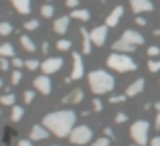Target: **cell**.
<instances>
[{
	"label": "cell",
	"mask_w": 160,
	"mask_h": 146,
	"mask_svg": "<svg viewBox=\"0 0 160 146\" xmlns=\"http://www.w3.org/2000/svg\"><path fill=\"white\" fill-rule=\"evenodd\" d=\"M148 69H150L152 73L160 71V57H152V59L148 61Z\"/></svg>",
	"instance_id": "cell-26"
},
{
	"label": "cell",
	"mask_w": 160,
	"mask_h": 146,
	"mask_svg": "<svg viewBox=\"0 0 160 146\" xmlns=\"http://www.w3.org/2000/svg\"><path fill=\"white\" fill-rule=\"evenodd\" d=\"M10 65H14V69H20V67H24V61L20 59V57L14 55V57H12V63H10Z\"/></svg>",
	"instance_id": "cell-34"
},
{
	"label": "cell",
	"mask_w": 160,
	"mask_h": 146,
	"mask_svg": "<svg viewBox=\"0 0 160 146\" xmlns=\"http://www.w3.org/2000/svg\"><path fill=\"white\" fill-rule=\"evenodd\" d=\"M122 39L128 41V43H132V45H136V47L144 45V37H142L138 31H134V28H126V31L122 33Z\"/></svg>",
	"instance_id": "cell-11"
},
{
	"label": "cell",
	"mask_w": 160,
	"mask_h": 146,
	"mask_svg": "<svg viewBox=\"0 0 160 146\" xmlns=\"http://www.w3.org/2000/svg\"><path fill=\"white\" fill-rule=\"evenodd\" d=\"M103 134H106L108 138H113V130L112 128H103Z\"/></svg>",
	"instance_id": "cell-43"
},
{
	"label": "cell",
	"mask_w": 160,
	"mask_h": 146,
	"mask_svg": "<svg viewBox=\"0 0 160 146\" xmlns=\"http://www.w3.org/2000/svg\"><path fill=\"white\" fill-rule=\"evenodd\" d=\"M14 55H16L14 47H12L10 43H2V45H0V57H10V59H12Z\"/></svg>",
	"instance_id": "cell-22"
},
{
	"label": "cell",
	"mask_w": 160,
	"mask_h": 146,
	"mask_svg": "<svg viewBox=\"0 0 160 146\" xmlns=\"http://www.w3.org/2000/svg\"><path fill=\"white\" fill-rule=\"evenodd\" d=\"M0 87H2V79H0Z\"/></svg>",
	"instance_id": "cell-49"
},
{
	"label": "cell",
	"mask_w": 160,
	"mask_h": 146,
	"mask_svg": "<svg viewBox=\"0 0 160 146\" xmlns=\"http://www.w3.org/2000/svg\"><path fill=\"white\" fill-rule=\"evenodd\" d=\"M93 110H95V112H102V110H103V103H102V99H99V98L93 99Z\"/></svg>",
	"instance_id": "cell-39"
},
{
	"label": "cell",
	"mask_w": 160,
	"mask_h": 146,
	"mask_svg": "<svg viewBox=\"0 0 160 146\" xmlns=\"http://www.w3.org/2000/svg\"><path fill=\"white\" fill-rule=\"evenodd\" d=\"M20 79H22V73H20V69H14V71L10 73V83H12V85H18Z\"/></svg>",
	"instance_id": "cell-27"
},
{
	"label": "cell",
	"mask_w": 160,
	"mask_h": 146,
	"mask_svg": "<svg viewBox=\"0 0 160 146\" xmlns=\"http://www.w3.org/2000/svg\"><path fill=\"white\" fill-rule=\"evenodd\" d=\"M69 16H71V18H75V20H81V23H85V20L91 18V16H89V10H85V8H73Z\"/></svg>",
	"instance_id": "cell-20"
},
{
	"label": "cell",
	"mask_w": 160,
	"mask_h": 146,
	"mask_svg": "<svg viewBox=\"0 0 160 146\" xmlns=\"http://www.w3.org/2000/svg\"><path fill=\"white\" fill-rule=\"evenodd\" d=\"M65 4L73 10V8H79V0H65Z\"/></svg>",
	"instance_id": "cell-40"
},
{
	"label": "cell",
	"mask_w": 160,
	"mask_h": 146,
	"mask_svg": "<svg viewBox=\"0 0 160 146\" xmlns=\"http://www.w3.org/2000/svg\"><path fill=\"white\" fill-rule=\"evenodd\" d=\"M83 98H85L83 89H73V91H69V93L63 98V103H65V106H75V103H81Z\"/></svg>",
	"instance_id": "cell-13"
},
{
	"label": "cell",
	"mask_w": 160,
	"mask_h": 146,
	"mask_svg": "<svg viewBox=\"0 0 160 146\" xmlns=\"http://www.w3.org/2000/svg\"><path fill=\"white\" fill-rule=\"evenodd\" d=\"M35 87L39 93L43 95H49L53 91V85H51V75H39V77L35 79Z\"/></svg>",
	"instance_id": "cell-9"
},
{
	"label": "cell",
	"mask_w": 160,
	"mask_h": 146,
	"mask_svg": "<svg viewBox=\"0 0 160 146\" xmlns=\"http://www.w3.org/2000/svg\"><path fill=\"white\" fill-rule=\"evenodd\" d=\"M61 67H63V59H61V57H47V59L41 63V69H43V73H45V75H53V73H57Z\"/></svg>",
	"instance_id": "cell-8"
},
{
	"label": "cell",
	"mask_w": 160,
	"mask_h": 146,
	"mask_svg": "<svg viewBox=\"0 0 160 146\" xmlns=\"http://www.w3.org/2000/svg\"><path fill=\"white\" fill-rule=\"evenodd\" d=\"M136 24H138V27H146L148 23H146V18H144V16H136Z\"/></svg>",
	"instance_id": "cell-41"
},
{
	"label": "cell",
	"mask_w": 160,
	"mask_h": 146,
	"mask_svg": "<svg viewBox=\"0 0 160 146\" xmlns=\"http://www.w3.org/2000/svg\"><path fill=\"white\" fill-rule=\"evenodd\" d=\"M49 136V130L43 126V124H37V126L31 128V140L32 142H37V140H45Z\"/></svg>",
	"instance_id": "cell-17"
},
{
	"label": "cell",
	"mask_w": 160,
	"mask_h": 146,
	"mask_svg": "<svg viewBox=\"0 0 160 146\" xmlns=\"http://www.w3.org/2000/svg\"><path fill=\"white\" fill-rule=\"evenodd\" d=\"M146 53H148L150 59H152V57H160V47H156V45H150V47L146 49Z\"/></svg>",
	"instance_id": "cell-31"
},
{
	"label": "cell",
	"mask_w": 160,
	"mask_h": 146,
	"mask_svg": "<svg viewBox=\"0 0 160 146\" xmlns=\"http://www.w3.org/2000/svg\"><path fill=\"white\" fill-rule=\"evenodd\" d=\"M0 118H2V112H0Z\"/></svg>",
	"instance_id": "cell-50"
},
{
	"label": "cell",
	"mask_w": 160,
	"mask_h": 146,
	"mask_svg": "<svg viewBox=\"0 0 160 146\" xmlns=\"http://www.w3.org/2000/svg\"><path fill=\"white\" fill-rule=\"evenodd\" d=\"M91 146H109V138H108V136L98 138V140H93V144H91Z\"/></svg>",
	"instance_id": "cell-33"
},
{
	"label": "cell",
	"mask_w": 160,
	"mask_h": 146,
	"mask_svg": "<svg viewBox=\"0 0 160 146\" xmlns=\"http://www.w3.org/2000/svg\"><path fill=\"white\" fill-rule=\"evenodd\" d=\"M130 136H132L134 142L140 146L148 144L150 142V124L146 120H136L132 124V128H130Z\"/></svg>",
	"instance_id": "cell-4"
},
{
	"label": "cell",
	"mask_w": 160,
	"mask_h": 146,
	"mask_svg": "<svg viewBox=\"0 0 160 146\" xmlns=\"http://www.w3.org/2000/svg\"><path fill=\"white\" fill-rule=\"evenodd\" d=\"M12 33V24L10 23H0V35L2 37H8Z\"/></svg>",
	"instance_id": "cell-29"
},
{
	"label": "cell",
	"mask_w": 160,
	"mask_h": 146,
	"mask_svg": "<svg viewBox=\"0 0 160 146\" xmlns=\"http://www.w3.org/2000/svg\"><path fill=\"white\" fill-rule=\"evenodd\" d=\"M108 24H99V27H93L89 31L91 35V43L95 45V47H102V45H106V39H108Z\"/></svg>",
	"instance_id": "cell-7"
},
{
	"label": "cell",
	"mask_w": 160,
	"mask_h": 146,
	"mask_svg": "<svg viewBox=\"0 0 160 146\" xmlns=\"http://www.w3.org/2000/svg\"><path fill=\"white\" fill-rule=\"evenodd\" d=\"M71 49V41H67V39H59V43H57V51H69Z\"/></svg>",
	"instance_id": "cell-28"
},
{
	"label": "cell",
	"mask_w": 160,
	"mask_h": 146,
	"mask_svg": "<svg viewBox=\"0 0 160 146\" xmlns=\"http://www.w3.org/2000/svg\"><path fill=\"white\" fill-rule=\"evenodd\" d=\"M75 120H77V114L73 110H57V112H51V114L45 116L43 126L51 134L59 136V138H65L75 128Z\"/></svg>",
	"instance_id": "cell-1"
},
{
	"label": "cell",
	"mask_w": 160,
	"mask_h": 146,
	"mask_svg": "<svg viewBox=\"0 0 160 146\" xmlns=\"http://www.w3.org/2000/svg\"><path fill=\"white\" fill-rule=\"evenodd\" d=\"M69 140H71L73 144H77V146L87 144V142L91 140V128L85 126V124H81V126H75L73 130H71V134H69Z\"/></svg>",
	"instance_id": "cell-5"
},
{
	"label": "cell",
	"mask_w": 160,
	"mask_h": 146,
	"mask_svg": "<svg viewBox=\"0 0 160 146\" xmlns=\"http://www.w3.org/2000/svg\"><path fill=\"white\" fill-rule=\"evenodd\" d=\"M122 14H124V6H116L112 12L106 16V24L109 28H113V27H118V23L122 20Z\"/></svg>",
	"instance_id": "cell-14"
},
{
	"label": "cell",
	"mask_w": 160,
	"mask_h": 146,
	"mask_svg": "<svg viewBox=\"0 0 160 146\" xmlns=\"http://www.w3.org/2000/svg\"><path fill=\"white\" fill-rule=\"evenodd\" d=\"M144 87H146V81L144 79H136V81H132L128 87H126V95L128 98H134V95H138V93H142L144 91Z\"/></svg>",
	"instance_id": "cell-15"
},
{
	"label": "cell",
	"mask_w": 160,
	"mask_h": 146,
	"mask_svg": "<svg viewBox=\"0 0 160 146\" xmlns=\"http://www.w3.org/2000/svg\"><path fill=\"white\" fill-rule=\"evenodd\" d=\"M24 28H27V31H37V28H39V20L37 18L27 20V23H24Z\"/></svg>",
	"instance_id": "cell-32"
},
{
	"label": "cell",
	"mask_w": 160,
	"mask_h": 146,
	"mask_svg": "<svg viewBox=\"0 0 160 146\" xmlns=\"http://www.w3.org/2000/svg\"><path fill=\"white\" fill-rule=\"evenodd\" d=\"M20 45H22V49H24V51H28V53H35L37 51L35 41H32L28 35H22V37H20Z\"/></svg>",
	"instance_id": "cell-21"
},
{
	"label": "cell",
	"mask_w": 160,
	"mask_h": 146,
	"mask_svg": "<svg viewBox=\"0 0 160 146\" xmlns=\"http://www.w3.org/2000/svg\"><path fill=\"white\" fill-rule=\"evenodd\" d=\"M156 35H158V37H160V28H156Z\"/></svg>",
	"instance_id": "cell-47"
},
{
	"label": "cell",
	"mask_w": 160,
	"mask_h": 146,
	"mask_svg": "<svg viewBox=\"0 0 160 146\" xmlns=\"http://www.w3.org/2000/svg\"><path fill=\"white\" fill-rule=\"evenodd\" d=\"M126 98H128V95H112L109 102L112 103H122V102H126Z\"/></svg>",
	"instance_id": "cell-37"
},
{
	"label": "cell",
	"mask_w": 160,
	"mask_h": 146,
	"mask_svg": "<svg viewBox=\"0 0 160 146\" xmlns=\"http://www.w3.org/2000/svg\"><path fill=\"white\" fill-rule=\"evenodd\" d=\"M71 59H73V69H71V75L67 81H75L85 75V63L81 59V53H71Z\"/></svg>",
	"instance_id": "cell-6"
},
{
	"label": "cell",
	"mask_w": 160,
	"mask_h": 146,
	"mask_svg": "<svg viewBox=\"0 0 160 146\" xmlns=\"http://www.w3.org/2000/svg\"><path fill=\"white\" fill-rule=\"evenodd\" d=\"M12 6H14L16 12H20V14H28L31 12V0H10Z\"/></svg>",
	"instance_id": "cell-19"
},
{
	"label": "cell",
	"mask_w": 160,
	"mask_h": 146,
	"mask_svg": "<svg viewBox=\"0 0 160 146\" xmlns=\"http://www.w3.org/2000/svg\"><path fill=\"white\" fill-rule=\"evenodd\" d=\"M53 146H57V144H53Z\"/></svg>",
	"instance_id": "cell-52"
},
{
	"label": "cell",
	"mask_w": 160,
	"mask_h": 146,
	"mask_svg": "<svg viewBox=\"0 0 160 146\" xmlns=\"http://www.w3.org/2000/svg\"><path fill=\"white\" fill-rule=\"evenodd\" d=\"M112 49L116 53H134L136 51V45H132V43H128V41H124V39H120V41H116V43L112 45Z\"/></svg>",
	"instance_id": "cell-16"
},
{
	"label": "cell",
	"mask_w": 160,
	"mask_h": 146,
	"mask_svg": "<svg viewBox=\"0 0 160 146\" xmlns=\"http://www.w3.org/2000/svg\"><path fill=\"white\" fill-rule=\"evenodd\" d=\"M69 24H71V16H59V18L53 23V31L63 37L67 31H69Z\"/></svg>",
	"instance_id": "cell-12"
},
{
	"label": "cell",
	"mask_w": 160,
	"mask_h": 146,
	"mask_svg": "<svg viewBox=\"0 0 160 146\" xmlns=\"http://www.w3.org/2000/svg\"><path fill=\"white\" fill-rule=\"evenodd\" d=\"M24 67L31 69V71H35V69H39V67H41V61H37V59H28V61H24Z\"/></svg>",
	"instance_id": "cell-30"
},
{
	"label": "cell",
	"mask_w": 160,
	"mask_h": 146,
	"mask_svg": "<svg viewBox=\"0 0 160 146\" xmlns=\"http://www.w3.org/2000/svg\"><path fill=\"white\" fill-rule=\"evenodd\" d=\"M116 122H118V124H124V122H128V114H126V112H120V114L116 116Z\"/></svg>",
	"instance_id": "cell-38"
},
{
	"label": "cell",
	"mask_w": 160,
	"mask_h": 146,
	"mask_svg": "<svg viewBox=\"0 0 160 146\" xmlns=\"http://www.w3.org/2000/svg\"><path fill=\"white\" fill-rule=\"evenodd\" d=\"M130 146H140V144H130Z\"/></svg>",
	"instance_id": "cell-48"
},
{
	"label": "cell",
	"mask_w": 160,
	"mask_h": 146,
	"mask_svg": "<svg viewBox=\"0 0 160 146\" xmlns=\"http://www.w3.org/2000/svg\"><path fill=\"white\" fill-rule=\"evenodd\" d=\"M130 6L136 14H142V12H152L154 10V4L152 0H130Z\"/></svg>",
	"instance_id": "cell-10"
},
{
	"label": "cell",
	"mask_w": 160,
	"mask_h": 146,
	"mask_svg": "<svg viewBox=\"0 0 160 146\" xmlns=\"http://www.w3.org/2000/svg\"><path fill=\"white\" fill-rule=\"evenodd\" d=\"M79 33H81V51H83V55H89L91 47H93V43H91V35H89L87 28H81Z\"/></svg>",
	"instance_id": "cell-18"
},
{
	"label": "cell",
	"mask_w": 160,
	"mask_h": 146,
	"mask_svg": "<svg viewBox=\"0 0 160 146\" xmlns=\"http://www.w3.org/2000/svg\"><path fill=\"white\" fill-rule=\"evenodd\" d=\"M87 83H89V89L95 95H103V93H109L113 89L116 79H113V75H109L103 69H93V71L87 73Z\"/></svg>",
	"instance_id": "cell-2"
},
{
	"label": "cell",
	"mask_w": 160,
	"mask_h": 146,
	"mask_svg": "<svg viewBox=\"0 0 160 146\" xmlns=\"http://www.w3.org/2000/svg\"><path fill=\"white\" fill-rule=\"evenodd\" d=\"M106 65L109 69H113V71H118V73H128V71H136L138 69V63L128 53H116V51L108 57Z\"/></svg>",
	"instance_id": "cell-3"
},
{
	"label": "cell",
	"mask_w": 160,
	"mask_h": 146,
	"mask_svg": "<svg viewBox=\"0 0 160 146\" xmlns=\"http://www.w3.org/2000/svg\"><path fill=\"white\" fill-rule=\"evenodd\" d=\"M154 108H156V110L160 112V102H156V103H154Z\"/></svg>",
	"instance_id": "cell-46"
},
{
	"label": "cell",
	"mask_w": 160,
	"mask_h": 146,
	"mask_svg": "<svg viewBox=\"0 0 160 146\" xmlns=\"http://www.w3.org/2000/svg\"><path fill=\"white\" fill-rule=\"evenodd\" d=\"M154 128H156V130H160V112L156 114V120H154Z\"/></svg>",
	"instance_id": "cell-44"
},
{
	"label": "cell",
	"mask_w": 160,
	"mask_h": 146,
	"mask_svg": "<svg viewBox=\"0 0 160 146\" xmlns=\"http://www.w3.org/2000/svg\"><path fill=\"white\" fill-rule=\"evenodd\" d=\"M41 51H43V53H47V55H49V43H47V41H45V43L41 45Z\"/></svg>",
	"instance_id": "cell-45"
},
{
	"label": "cell",
	"mask_w": 160,
	"mask_h": 146,
	"mask_svg": "<svg viewBox=\"0 0 160 146\" xmlns=\"http://www.w3.org/2000/svg\"><path fill=\"white\" fill-rule=\"evenodd\" d=\"M47 2H51V0H47Z\"/></svg>",
	"instance_id": "cell-51"
},
{
	"label": "cell",
	"mask_w": 160,
	"mask_h": 146,
	"mask_svg": "<svg viewBox=\"0 0 160 146\" xmlns=\"http://www.w3.org/2000/svg\"><path fill=\"white\" fill-rule=\"evenodd\" d=\"M22 116H24L22 108H20V106H12V110H10V120H12V122H20Z\"/></svg>",
	"instance_id": "cell-23"
},
{
	"label": "cell",
	"mask_w": 160,
	"mask_h": 146,
	"mask_svg": "<svg viewBox=\"0 0 160 146\" xmlns=\"http://www.w3.org/2000/svg\"><path fill=\"white\" fill-rule=\"evenodd\" d=\"M8 67H10L8 57H0V69H2V71H8Z\"/></svg>",
	"instance_id": "cell-36"
},
{
	"label": "cell",
	"mask_w": 160,
	"mask_h": 146,
	"mask_svg": "<svg viewBox=\"0 0 160 146\" xmlns=\"http://www.w3.org/2000/svg\"><path fill=\"white\" fill-rule=\"evenodd\" d=\"M16 146H32V140H18Z\"/></svg>",
	"instance_id": "cell-42"
},
{
	"label": "cell",
	"mask_w": 160,
	"mask_h": 146,
	"mask_svg": "<svg viewBox=\"0 0 160 146\" xmlns=\"http://www.w3.org/2000/svg\"><path fill=\"white\" fill-rule=\"evenodd\" d=\"M22 98H24V103H31L32 99H35V91L27 89V91H24V95H22Z\"/></svg>",
	"instance_id": "cell-35"
},
{
	"label": "cell",
	"mask_w": 160,
	"mask_h": 146,
	"mask_svg": "<svg viewBox=\"0 0 160 146\" xmlns=\"http://www.w3.org/2000/svg\"><path fill=\"white\" fill-rule=\"evenodd\" d=\"M55 14V8H53V4H43L41 6V16H45V18H51V16Z\"/></svg>",
	"instance_id": "cell-24"
},
{
	"label": "cell",
	"mask_w": 160,
	"mask_h": 146,
	"mask_svg": "<svg viewBox=\"0 0 160 146\" xmlns=\"http://www.w3.org/2000/svg\"><path fill=\"white\" fill-rule=\"evenodd\" d=\"M0 103H2V106H14V103H16V98H14V95H12V93H4L2 95V98H0Z\"/></svg>",
	"instance_id": "cell-25"
}]
</instances>
